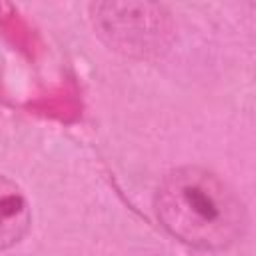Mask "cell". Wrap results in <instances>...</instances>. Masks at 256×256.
Returning a JSON list of instances; mask_svg holds the SVG:
<instances>
[{
    "mask_svg": "<svg viewBox=\"0 0 256 256\" xmlns=\"http://www.w3.org/2000/svg\"><path fill=\"white\" fill-rule=\"evenodd\" d=\"M154 208L168 234L200 250L228 248L246 228V208L236 190L202 166L168 172L158 184Z\"/></svg>",
    "mask_w": 256,
    "mask_h": 256,
    "instance_id": "1",
    "label": "cell"
},
{
    "mask_svg": "<svg viewBox=\"0 0 256 256\" xmlns=\"http://www.w3.org/2000/svg\"><path fill=\"white\" fill-rule=\"evenodd\" d=\"M92 20L102 40L126 56H158L172 40V20L160 4L102 2L92 6Z\"/></svg>",
    "mask_w": 256,
    "mask_h": 256,
    "instance_id": "2",
    "label": "cell"
},
{
    "mask_svg": "<svg viewBox=\"0 0 256 256\" xmlns=\"http://www.w3.org/2000/svg\"><path fill=\"white\" fill-rule=\"evenodd\" d=\"M32 212L24 192L0 174V252L18 244L30 230Z\"/></svg>",
    "mask_w": 256,
    "mask_h": 256,
    "instance_id": "3",
    "label": "cell"
}]
</instances>
